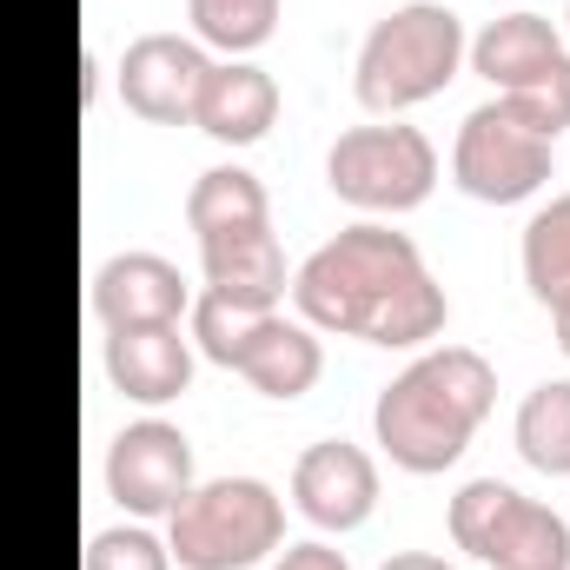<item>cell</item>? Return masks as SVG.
Segmentation results:
<instances>
[{
	"label": "cell",
	"instance_id": "3",
	"mask_svg": "<svg viewBox=\"0 0 570 570\" xmlns=\"http://www.w3.org/2000/svg\"><path fill=\"white\" fill-rule=\"evenodd\" d=\"M464 20L444 0H405L385 20H372V33L358 40V67H352V94L365 114L399 120L405 107H419L431 94H444L464 67Z\"/></svg>",
	"mask_w": 570,
	"mask_h": 570
},
{
	"label": "cell",
	"instance_id": "2",
	"mask_svg": "<svg viewBox=\"0 0 570 570\" xmlns=\"http://www.w3.org/2000/svg\"><path fill=\"white\" fill-rule=\"evenodd\" d=\"M498 405V372L478 345H438L412 358L372 405V438L412 478H431L464 458L471 431Z\"/></svg>",
	"mask_w": 570,
	"mask_h": 570
},
{
	"label": "cell",
	"instance_id": "18",
	"mask_svg": "<svg viewBox=\"0 0 570 570\" xmlns=\"http://www.w3.org/2000/svg\"><path fill=\"white\" fill-rule=\"evenodd\" d=\"M518 451L531 471L544 478H570V379H544L524 392L518 405Z\"/></svg>",
	"mask_w": 570,
	"mask_h": 570
},
{
	"label": "cell",
	"instance_id": "15",
	"mask_svg": "<svg viewBox=\"0 0 570 570\" xmlns=\"http://www.w3.org/2000/svg\"><path fill=\"white\" fill-rule=\"evenodd\" d=\"M107 379L134 405H173L193 385V332H179V325L107 332Z\"/></svg>",
	"mask_w": 570,
	"mask_h": 570
},
{
	"label": "cell",
	"instance_id": "22",
	"mask_svg": "<svg viewBox=\"0 0 570 570\" xmlns=\"http://www.w3.org/2000/svg\"><path fill=\"white\" fill-rule=\"evenodd\" d=\"M273 570H352L345 564V551H332L325 538H298V544H285L279 564Z\"/></svg>",
	"mask_w": 570,
	"mask_h": 570
},
{
	"label": "cell",
	"instance_id": "25",
	"mask_svg": "<svg viewBox=\"0 0 570 570\" xmlns=\"http://www.w3.org/2000/svg\"><path fill=\"white\" fill-rule=\"evenodd\" d=\"M564 33H570V7H564Z\"/></svg>",
	"mask_w": 570,
	"mask_h": 570
},
{
	"label": "cell",
	"instance_id": "7",
	"mask_svg": "<svg viewBox=\"0 0 570 570\" xmlns=\"http://www.w3.org/2000/svg\"><path fill=\"white\" fill-rule=\"evenodd\" d=\"M451 544L491 570H570V524L504 478H471L451 498Z\"/></svg>",
	"mask_w": 570,
	"mask_h": 570
},
{
	"label": "cell",
	"instance_id": "10",
	"mask_svg": "<svg viewBox=\"0 0 570 570\" xmlns=\"http://www.w3.org/2000/svg\"><path fill=\"white\" fill-rule=\"evenodd\" d=\"M193 484V438L166 419H140L107 444V498L134 518H173Z\"/></svg>",
	"mask_w": 570,
	"mask_h": 570
},
{
	"label": "cell",
	"instance_id": "24",
	"mask_svg": "<svg viewBox=\"0 0 570 570\" xmlns=\"http://www.w3.org/2000/svg\"><path fill=\"white\" fill-rule=\"evenodd\" d=\"M551 318H558V345H564V358H570V298L551 305Z\"/></svg>",
	"mask_w": 570,
	"mask_h": 570
},
{
	"label": "cell",
	"instance_id": "1",
	"mask_svg": "<svg viewBox=\"0 0 570 570\" xmlns=\"http://www.w3.org/2000/svg\"><path fill=\"white\" fill-rule=\"evenodd\" d=\"M292 298L312 332H345L365 345H425L451 318L425 253L385 219H352L345 233H332L292 273Z\"/></svg>",
	"mask_w": 570,
	"mask_h": 570
},
{
	"label": "cell",
	"instance_id": "5",
	"mask_svg": "<svg viewBox=\"0 0 570 570\" xmlns=\"http://www.w3.org/2000/svg\"><path fill=\"white\" fill-rule=\"evenodd\" d=\"M193 352H206L213 365L239 372L259 399H305L325 372V345L305 318L285 312H239L213 292L193 298Z\"/></svg>",
	"mask_w": 570,
	"mask_h": 570
},
{
	"label": "cell",
	"instance_id": "11",
	"mask_svg": "<svg viewBox=\"0 0 570 570\" xmlns=\"http://www.w3.org/2000/svg\"><path fill=\"white\" fill-rule=\"evenodd\" d=\"M213 73V53L186 33H140L127 53H120V100L127 114H140L153 127H186L193 107H199V87Z\"/></svg>",
	"mask_w": 570,
	"mask_h": 570
},
{
	"label": "cell",
	"instance_id": "14",
	"mask_svg": "<svg viewBox=\"0 0 570 570\" xmlns=\"http://www.w3.org/2000/svg\"><path fill=\"white\" fill-rule=\"evenodd\" d=\"M199 266H206V292L226 298V305H239V312H279L285 285H292L273 219L266 226H246V233L199 239Z\"/></svg>",
	"mask_w": 570,
	"mask_h": 570
},
{
	"label": "cell",
	"instance_id": "23",
	"mask_svg": "<svg viewBox=\"0 0 570 570\" xmlns=\"http://www.w3.org/2000/svg\"><path fill=\"white\" fill-rule=\"evenodd\" d=\"M379 570H458V564H444L438 551H392Z\"/></svg>",
	"mask_w": 570,
	"mask_h": 570
},
{
	"label": "cell",
	"instance_id": "8",
	"mask_svg": "<svg viewBox=\"0 0 570 570\" xmlns=\"http://www.w3.org/2000/svg\"><path fill=\"white\" fill-rule=\"evenodd\" d=\"M325 179L358 213H412L438 186V146L405 120L345 127L325 153Z\"/></svg>",
	"mask_w": 570,
	"mask_h": 570
},
{
	"label": "cell",
	"instance_id": "12",
	"mask_svg": "<svg viewBox=\"0 0 570 570\" xmlns=\"http://www.w3.org/2000/svg\"><path fill=\"white\" fill-rule=\"evenodd\" d=\"M292 504L318 531H358L379 511V458L352 438H318L292 464Z\"/></svg>",
	"mask_w": 570,
	"mask_h": 570
},
{
	"label": "cell",
	"instance_id": "13",
	"mask_svg": "<svg viewBox=\"0 0 570 570\" xmlns=\"http://www.w3.org/2000/svg\"><path fill=\"white\" fill-rule=\"evenodd\" d=\"M193 312V285L179 279V266L166 253H114L94 273V318L107 332L127 325H179Z\"/></svg>",
	"mask_w": 570,
	"mask_h": 570
},
{
	"label": "cell",
	"instance_id": "16",
	"mask_svg": "<svg viewBox=\"0 0 570 570\" xmlns=\"http://www.w3.org/2000/svg\"><path fill=\"white\" fill-rule=\"evenodd\" d=\"M273 120H279V80L259 60H213L193 127L219 146H253L273 134Z\"/></svg>",
	"mask_w": 570,
	"mask_h": 570
},
{
	"label": "cell",
	"instance_id": "9",
	"mask_svg": "<svg viewBox=\"0 0 570 570\" xmlns=\"http://www.w3.org/2000/svg\"><path fill=\"white\" fill-rule=\"evenodd\" d=\"M551 166H558V140H544L511 100H484L464 114L458 146H451V179L484 199V206H518L531 193L551 186Z\"/></svg>",
	"mask_w": 570,
	"mask_h": 570
},
{
	"label": "cell",
	"instance_id": "20",
	"mask_svg": "<svg viewBox=\"0 0 570 570\" xmlns=\"http://www.w3.org/2000/svg\"><path fill=\"white\" fill-rule=\"evenodd\" d=\"M524 285L544 305L570 298V193H558L551 206H538L531 226H524Z\"/></svg>",
	"mask_w": 570,
	"mask_h": 570
},
{
	"label": "cell",
	"instance_id": "4",
	"mask_svg": "<svg viewBox=\"0 0 570 570\" xmlns=\"http://www.w3.org/2000/svg\"><path fill=\"white\" fill-rule=\"evenodd\" d=\"M166 544L179 570H253L285 544V498L246 471L206 478L173 504Z\"/></svg>",
	"mask_w": 570,
	"mask_h": 570
},
{
	"label": "cell",
	"instance_id": "6",
	"mask_svg": "<svg viewBox=\"0 0 570 570\" xmlns=\"http://www.w3.org/2000/svg\"><path fill=\"white\" fill-rule=\"evenodd\" d=\"M464 60L498 87V100H511L544 140H558L570 127V40L531 7L518 13H498L471 47Z\"/></svg>",
	"mask_w": 570,
	"mask_h": 570
},
{
	"label": "cell",
	"instance_id": "21",
	"mask_svg": "<svg viewBox=\"0 0 570 570\" xmlns=\"http://www.w3.org/2000/svg\"><path fill=\"white\" fill-rule=\"evenodd\" d=\"M80 570H173V544L153 538L146 524H107L87 538Z\"/></svg>",
	"mask_w": 570,
	"mask_h": 570
},
{
	"label": "cell",
	"instance_id": "17",
	"mask_svg": "<svg viewBox=\"0 0 570 570\" xmlns=\"http://www.w3.org/2000/svg\"><path fill=\"white\" fill-rule=\"evenodd\" d=\"M266 219H273L266 186H259V173H246V166H206V173L193 179V193H186V226H193L199 239H213V233H246V226H266Z\"/></svg>",
	"mask_w": 570,
	"mask_h": 570
},
{
	"label": "cell",
	"instance_id": "19",
	"mask_svg": "<svg viewBox=\"0 0 570 570\" xmlns=\"http://www.w3.org/2000/svg\"><path fill=\"white\" fill-rule=\"evenodd\" d=\"M199 47H219L226 60H246L279 33V0H186Z\"/></svg>",
	"mask_w": 570,
	"mask_h": 570
}]
</instances>
